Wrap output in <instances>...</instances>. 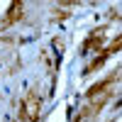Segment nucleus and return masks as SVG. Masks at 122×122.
Masks as SVG:
<instances>
[{
	"instance_id": "nucleus-1",
	"label": "nucleus",
	"mask_w": 122,
	"mask_h": 122,
	"mask_svg": "<svg viewBox=\"0 0 122 122\" xmlns=\"http://www.w3.org/2000/svg\"><path fill=\"white\" fill-rule=\"evenodd\" d=\"M42 117V98L34 88H29L20 103V122H39Z\"/></svg>"
},
{
	"instance_id": "nucleus-2",
	"label": "nucleus",
	"mask_w": 122,
	"mask_h": 122,
	"mask_svg": "<svg viewBox=\"0 0 122 122\" xmlns=\"http://www.w3.org/2000/svg\"><path fill=\"white\" fill-rule=\"evenodd\" d=\"M103 39H105V27H100L98 32H93V34L83 42L81 51H83V54H88V51H103Z\"/></svg>"
},
{
	"instance_id": "nucleus-3",
	"label": "nucleus",
	"mask_w": 122,
	"mask_h": 122,
	"mask_svg": "<svg viewBox=\"0 0 122 122\" xmlns=\"http://www.w3.org/2000/svg\"><path fill=\"white\" fill-rule=\"evenodd\" d=\"M22 12H25V3H12L7 7V12H5V17L0 20V29H5V27H10V25H15L20 17H22Z\"/></svg>"
},
{
	"instance_id": "nucleus-4",
	"label": "nucleus",
	"mask_w": 122,
	"mask_h": 122,
	"mask_svg": "<svg viewBox=\"0 0 122 122\" xmlns=\"http://www.w3.org/2000/svg\"><path fill=\"white\" fill-rule=\"evenodd\" d=\"M107 56H110V49H103V51H100L93 61H90V64L83 68V73L88 76V73H93V71H98V68H103V64H105V61H107Z\"/></svg>"
},
{
	"instance_id": "nucleus-5",
	"label": "nucleus",
	"mask_w": 122,
	"mask_h": 122,
	"mask_svg": "<svg viewBox=\"0 0 122 122\" xmlns=\"http://www.w3.org/2000/svg\"><path fill=\"white\" fill-rule=\"evenodd\" d=\"M120 44H122V37L117 34V37L112 39V44H110V46H107V49H110V54H117V51H120Z\"/></svg>"
}]
</instances>
